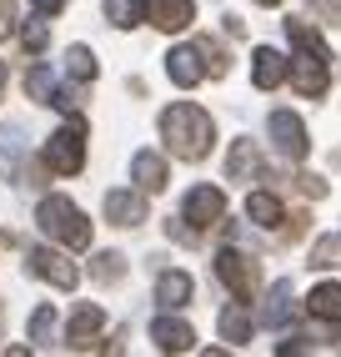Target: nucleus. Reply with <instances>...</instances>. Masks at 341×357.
<instances>
[{"instance_id":"1","label":"nucleus","mask_w":341,"mask_h":357,"mask_svg":"<svg viewBox=\"0 0 341 357\" xmlns=\"http://www.w3.org/2000/svg\"><path fill=\"white\" fill-rule=\"evenodd\" d=\"M161 141L170 146V156H181V161H201V156L211 151V141H216V121H211L201 106L176 101V106H166V111H161Z\"/></svg>"},{"instance_id":"2","label":"nucleus","mask_w":341,"mask_h":357,"mask_svg":"<svg viewBox=\"0 0 341 357\" xmlns=\"http://www.w3.org/2000/svg\"><path fill=\"white\" fill-rule=\"evenodd\" d=\"M35 227L51 236V242L70 247V252H86L90 247V222H86V211L70 202V197H45L35 206Z\"/></svg>"},{"instance_id":"3","label":"nucleus","mask_w":341,"mask_h":357,"mask_svg":"<svg viewBox=\"0 0 341 357\" xmlns=\"http://www.w3.org/2000/svg\"><path fill=\"white\" fill-rule=\"evenodd\" d=\"M40 161L51 166L56 176H76L81 166H86V126H81V116H70V121L45 141V151H40Z\"/></svg>"},{"instance_id":"4","label":"nucleus","mask_w":341,"mask_h":357,"mask_svg":"<svg viewBox=\"0 0 341 357\" xmlns=\"http://www.w3.org/2000/svg\"><path fill=\"white\" fill-rule=\"evenodd\" d=\"M216 277H221V287H226L236 302H251L256 287H261V267H256V257L236 252V247H221V252H216Z\"/></svg>"},{"instance_id":"5","label":"nucleus","mask_w":341,"mask_h":357,"mask_svg":"<svg viewBox=\"0 0 341 357\" xmlns=\"http://www.w3.org/2000/svg\"><path fill=\"white\" fill-rule=\"evenodd\" d=\"M181 217L191 222V231L221 227V217H226V192H221V186H191L186 202H181Z\"/></svg>"},{"instance_id":"6","label":"nucleus","mask_w":341,"mask_h":357,"mask_svg":"<svg viewBox=\"0 0 341 357\" xmlns=\"http://www.w3.org/2000/svg\"><path fill=\"white\" fill-rule=\"evenodd\" d=\"M31 272L40 282H51V287H61V292H76L81 287V267L70 257H61L56 247H35L31 252Z\"/></svg>"},{"instance_id":"7","label":"nucleus","mask_w":341,"mask_h":357,"mask_svg":"<svg viewBox=\"0 0 341 357\" xmlns=\"http://www.w3.org/2000/svg\"><path fill=\"white\" fill-rule=\"evenodd\" d=\"M271 141H276V151L286 156V161H301L306 151H311V141H306V121L296 111H271Z\"/></svg>"},{"instance_id":"8","label":"nucleus","mask_w":341,"mask_h":357,"mask_svg":"<svg viewBox=\"0 0 341 357\" xmlns=\"http://www.w3.org/2000/svg\"><path fill=\"white\" fill-rule=\"evenodd\" d=\"M326 66L331 61L311 56V51H301L296 61H291V86H296V96H306V101H322L326 96V86H331V70Z\"/></svg>"},{"instance_id":"9","label":"nucleus","mask_w":341,"mask_h":357,"mask_svg":"<svg viewBox=\"0 0 341 357\" xmlns=\"http://www.w3.org/2000/svg\"><path fill=\"white\" fill-rule=\"evenodd\" d=\"M145 20H151L156 31L176 36V31H186L191 20H196V6H191V0H145Z\"/></svg>"},{"instance_id":"10","label":"nucleus","mask_w":341,"mask_h":357,"mask_svg":"<svg viewBox=\"0 0 341 357\" xmlns=\"http://www.w3.org/2000/svg\"><path fill=\"white\" fill-rule=\"evenodd\" d=\"M251 81L256 91H276L281 81H291V61L281 51H271V45H256V56H251Z\"/></svg>"},{"instance_id":"11","label":"nucleus","mask_w":341,"mask_h":357,"mask_svg":"<svg viewBox=\"0 0 341 357\" xmlns=\"http://www.w3.org/2000/svg\"><path fill=\"white\" fill-rule=\"evenodd\" d=\"M106 222H116V227H141L145 222V192L141 186L136 192H126V186L106 192Z\"/></svg>"},{"instance_id":"12","label":"nucleus","mask_w":341,"mask_h":357,"mask_svg":"<svg viewBox=\"0 0 341 357\" xmlns=\"http://www.w3.org/2000/svg\"><path fill=\"white\" fill-rule=\"evenodd\" d=\"M166 76L176 81L181 91L201 86V76H206V61H201V51H196V45H176V51L166 56Z\"/></svg>"},{"instance_id":"13","label":"nucleus","mask_w":341,"mask_h":357,"mask_svg":"<svg viewBox=\"0 0 341 357\" xmlns=\"http://www.w3.org/2000/svg\"><path fill=\"white\" fill-rule=\"evenodd\" d=\"M106 327V312L101 307H90V302H81L76 312H70V327H65V347H76V352H86L90 342H95V332Z\"/></svg>"},{"instance_id":"14","label":"nucleus","mask_w":341,"mask_h":357,"mask_svg":"<svg viewBox=\"0 0 341 357\" xmlns=\"http://www.w3.org/2000/svg\"><path fill=\"white\" fill-rule=\"evenodd\" d=\"M151 342L161 352H191V347H196V332H191L181 317H156L151 322Z\"/></svg>"},{"instance_id":"15","label":"nucleus","mask_w":341,"mask_h":357,"mask_svg":"<svg viewBox=\"0 0 341 357\" xmlns=\"http://www.w3.org/2000/svg\"><path fill=\"white\" fill-rule=\"evenodd\" d=\"M191 292H196V282H191V272H161L156 277V302L166 307V312H176V307H186L191 302Z\"/></svg>"},{"instance_id":"16","label":"nucleus","mask_w":341,"mask_h":357,"mask_svg":"<svg viewBox=\"0 0 341 357\" xmlns=\"http://www.w3.org/2000/svg\"><path fill=\"white\" fill-rule=\"evenodd\" d=\"M131 176H136L141 192H166V181H170L166 156H156V151H136V156H131Z\"/></svg>"},{"instance_id":"17","label":"nucleus","mask_w":341,"mask_h":357,"mask_svg":"<svg viewBox=\"0 0 341 357\" xmlns=\"http://www.w3.org/2000/svg\"><path fill=\"white\" fill-rule=\"evenodd\" d=\"M306 312H311L316 322H331V327H341V287H336V282H322V287H311V297H306Z\"/></svg>"},{"instance_id":"18","label":"nucleus","mask_w":341,"mask_h":357,"mask_svg":"<svg viewBox=\"0 0 341 357\" xmlns=\"http://www.w3.org/2000/svg\"><path fill=\"white\" fill-rule=\"evenodd\" d=\"M256 172H261V151H256V141H236L231 156H226V176H231V181H246V176H256Z\"/></svg>"},{"instance_id":"19","label":"nucleus","mask_w":341,"mask_h":357,"mask_svg":"<svg viewBox=\"0 0 341 357\" xmlns=\"http://www.w3.org/2000/svg\"><path fill=\"white\" fill-rule=\"evenodd\" d=\"M221 337L231 342V347H241V342H251V312H246V302H231L226 312H221Z\"/></svg>"},{"instance_id":"20","label":"nucleus","mask_w":341,"mask_h":357,"mask_svg":"<svg viewBox=\"0 0 341 357\" xmlns=\"http://www.w3.org/2000/svg\"><path fill=\"white\" fill-rule=\"evenodd\" d=\"M246 217H251L256 227L271 231V227H281V222H286V211H281V202H276L271 192H251V197H246Z\"/></svg>"},{"instance_id":"21","label":"nucleus","mask_w":341,"mask_h":357,"mask_svg":"<svg viewBox=\"0 0 341 357\" xmlns=\"http://www.w3.org/2000/svg\"><path fill=\"white\" fill-rule=\"evenodd\" d=\"M286 36L296 40V51H311V56H322V61H331V51H326V40H322V31H311L301 15H291L286 20Z\"/></svg>"},{"instance_id":"22","label":"nucleus","mask_w":341,"mask_h":357,"mask_svg":"<svg viewBox=\"0 0 341 357\" xmlns=\"http://www.w3.org/2000/svg\"><path fill=\"white\" fill-rule=\"evenodd\" d=\"M106 20L116 31H136L145 20V0H106Z\"/></svg>"},{"instance_id":"23","label":"nucleus","mask_w":341,"mask_h":357,"mask_svg":"<svg viewBox=\"0 0 341 357\" xmlns=\"http://www.w3.org/2000/svg\"><path fill=\"white\" fill-rule=\"evenodd\" d=\"M26 96L40 101V106H51V101H56V76H51L45 66H31V70H26Z\"/></svg>"},{"instance_id":"24","label":"nucleus","mask_w":341,"mask_h":357,"mask_svg":"<svg viewBox=\"0 0 341 357\" xmlns=\"http://www.w3.org/2000/svg\"><path fill=\"white\" fill-rule=\"evenodd\" d=\"M65 70H70L76 81H95V70H101V66H95V51H90V45H70V51H65Z\"/></svg>"},{"instance_id":"25","label":"nucleus","mask_w":341,"mask_h":357,"mask_svg":"<svg viewBox=\"0 0 341 357\" xmlns=\"http://www.w3.org/2000/svg\"><path fill=\"white\" fill-rule=\"evenodd\" d=\"M90 277L95 282H120V277H126V257H120V252H101L95 267H90Z\"/></svg>"},{"instance_id":"26","label":"nucleus","mask_w":341,"mask_h":357,"mask_svg":"<svg viewBox=\"0 0 341 357\" xmlns=\"http://www.w3.org/2000/svg\"><path fill=\"white\" fill-rule=\"evenodd\" d=\"M15 36H20V45H26L31 56H40L45 45H51V26H45V20H31V26H20Z\"/></svg>"},{"instance_id":"27","label":"nucleus","mask_w":341,"mask_h":357,"mask_svg":"<svg viewBox=\"0 0 341 357\" xmlns=\"http://www.w3.org/2000/svg\"><path fill=\"white\" fill-rule=\"evenodd\" d=\"M196 51H201V61H206V76H226V51H221L211 36L196 40Z\"/></svg>"},{"instance_id":"28","label":"nucleus","mask_w":341,"mask_h":357,"mask_svg":"<svg viewBox=\"0 0 341 357\" xmlns=\"http://www.w3.org/2000/svg\"><path fill=\"white\" fill-rule=\"evenodd\" d=\"M291 317V287H286V282H276V292H271V302H266V322H286Z\"/></svg>"},{"instance_id":"29","label":"nucleus","mask_w":341,"mask_h":357,"mask_svg":"<svg viewBox=\"0 0 341 357\" xmlns=\"http://www.w3.org/2000/svg\"><path fill=\"white\" fill-rule=\"evenodd\" d=\"M56 332V307H35L31 312V342H45Z\"/></svg>"},{"instance_id":"30","label":"nucleus","mask_w":341,"mask_h":357,"mask_svg":"<svg viewBox=\"0 0 341 357\" xmlns=\"http://www.w3.org/2000/svg\"><path fill=\"white\" fill-rule=\"evenodd\" d=\"M311 267H341V242H331V236L316 242L311 247Z\"/></svg>"},{"instance_id":"31","label":"nucleus","mask_w":341,"mask_h":357,"mask_svg":"<svg viewBox=\"0 0 341 357\" xmlns=\"http://www.w3.org/2000/svg\"><path fill=\"white\" fill-rule=\"evenodd\" d=\"M20 31V6L15 0H0V40H10Z\"/></svg>"},{"instance_id":"32","label":"nucleus","mask_w":341,"mask_h":357,"mask_svg":"<svg viewBox=\"0 0 341 357\" xmlns=\"http://www.w3.org/2000/svg\"><path fill=\"white\" fill-rule=\"evenodd\" d=\"M296 186H301V197H311V202H322V197H326V181H322V176H311V172H301Z\"/></svg>"},{"instance_id":"33","label":"nucleus","mask_w":341,"mask_h":357,"mask_svg":"<svg viewBox=\"0 0 341 357\" xmlns=\"http://www.w3.org/2000/svg\"><path fill=\"white\" fill-rule=\"evenodd\" d=\"M311 10L322 20H331V26H341V0H311Z\"/></svg>"},{"instance_id":"34","label":"nucleus","mask_w":341,"mask_h":357,"mask_svg":"<svg viewBox=\"0 0 341 357\" xmlns=\"http://www.w3.org/2000/svg\"><path fill=\"white\" fill-rule=\"evenodd\" d=\"M56 10H65V0H35V15H56Z\"/></svg>"},{"instance_id":"35","label":"nucleus","mask_w":341,"mask_h":357,"mask_svg":"<svg viewBox=\"0 0 341 357\" xmlns=\"http://www.w3.org/2000/svg\"><path fill=\"white\" fill-rule=\"evenodd\" d=\"M256 6H281V0H256Z\"/></svg>"},{"instance_id":"36","label":"nucleus","mask_w":341,"mask_h":357,"mask_svg":"<svg viewBox=\"0 0 341 357\" xmlns=\"http://www.w3.org/2000/svg\"><path fill=\"white\" fill-rule=\"evenodd\" d=\"M0 91H6V66H0Z\"/></svg>"},{"instance_id":"37","label":"nucleus","mask_w":341,"mask_h":357,"mask_svg":"<svg viewBox=\"0 0 341 357\" xmlns=\"http://www.w3.org/2000/svg\"><path fill=\"white\" fill-rule=\"evenodd\" d=\"M0 327H6V312H0Z\"/></svg>"}]
</instances>
